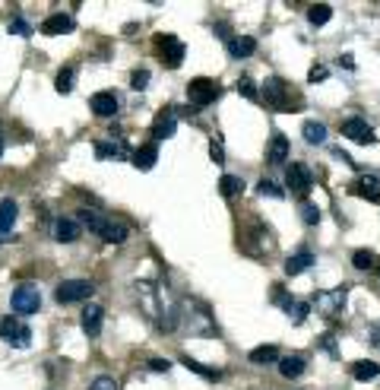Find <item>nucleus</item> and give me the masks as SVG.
<instances>
[{"instance_id": "f257e3e1", "label": "nucleus", "mask_w": 380, "mask_h": 390, "mask_svg": "<svg viewBox=\"0 0 380 390\" xmlns=\"http://www.w3.org/2000/svg\"><path fill=\"white\" fill-rule=\"evenodd\" d=\"M219 83L215 80H209V77H196V80H190L187 83V99H190V105H196V108H206V105H213L215 99H219Z\"/></svg>"}, {"instance_id": "f03ea898", "label": "nucleus", "mask_w": 380, "mask_h": 390, "mask_svg": "<svg viewBox=\"0 0 380 390\" xmlns=\"http://www.w3.org/2000/svg\"><path fill=\"white\" fill-rule=\"evenodd\" d=\"M263 96H266V105L276 111H291V86L279 77H270L263 83Z\"/></svg>"}, {"instance_id": "7ed1b4c3", "label": "nucleus", "mask_w": 380, "mask_h": 390, "mask_svg": "<svg viewBox=\"0 0 380 390\" xmlns=\"http://www.w3.org/2000/svg\"><path fill=\"white\" fill-rule=\"evenodd\" d=\"M92 292H95V286L89 279H63L61 286H57L54 298L61 301V305H73V301L92 298Z\"/></svg>"}, {"instance_id": "20e7f679", "label": "nucleus", "mask_w": 380, "mask_h": 390, "mask_svg": "<svg viewBox=\"0 0 380 390\" xmlns=\"http://www.w3.org/2000/svg\"><path fill=\"white\" fill-rule=\"evenodd\" d=\"M285 184L291 187V194L308 197L310 187H314V175H310V168L304 165V162H291V165L285 168Z\"/></svg>"}, {"instance_id": "39448f33", "label": "nucleus", "mask_w": 380, "mask_h": 390, "mask_svg": "<svg viewBox=\"0 0 380 390\" xmlns=\"http://www.w3.org/2000/svg\"><path fill=\"white\" fill-rule=\"evenodd\" d=\"M0 339H6V343L16 346V349H25V346L32 343V330L19 317H4L0 320Z\"/></svg>"}, {"instance_id": "423d86ee", "label": "nucleus", "mask_w": 380, "mask_h": 390, "mask_svg": "<svg viewBox=\"0 0 380 390\" xmlns=\"http://www.w3.org/2000/svg\"><path fill=\"white\" fill-rule=\"evenodd\" d=\"M156 48H158L162 61L171 67V70H177V67L184 64V42L177 39V35H171V32L158 35V39H156Z\"/></svg>"}, {"instance_id": "0eeeda50", "label": "nucleus", "mask_w": 380, "mask_h": 390, "mask_svg": "<svg viewBox=\"0 0 380 390\" xmlns=\"http://www.w3.org/2000/svg\"><path fill=\"white\" fill-rule=\"evenodd\" d=\"M10 305L16 314H35L42 308V292H38V286H19L13 289Z\"/></svg>"}, {"instance_id": "6e6552de", "label": "nucleus", "mask_w": 380, "mask_h": 390, "mask_svg": "<svg viewBox=\"0 0 380 390\" xmlns=\"http://www.w3.org/2000/svg\"><path fill=\"white\" fill-rule=\"evenodd\" d=\"M346 298H348L346 286L329 289V292H320V295H317V311H320L323 317H336V314L346 308Z\"/></svg>"}, {"instance_id": "1a4fd4ad", "label": "nucleus", "mask_w": 380, "mask_h": 390, "mask_svg": "<svg viewBox=\"0 0 380 390\" xmlns=\"http://www.w3.org/2000/svg\"><path fill=\"white\" fill-rule=\"evenodd\" d=\"M342 137H348V140H355V143H374L377 137H374V127L365 121V118H346L342 121Z\"/></svg>"}, {"instance_id": "9d476101", "label": "nucleus", "mask_w": 380, "mask_h": 390, "mask_svg": "<svg viewBox=\"0 0 380 390\" xmlns=\"http://www.w3.org/2000/svg\"><path fill=\"white\" fill-rule=\"evenodd\" d=\"M348 194L377 203V200H380V178H374V175H361L358 181H352V184H348Z\"/></svg>"}, {"instance_id": "9b49d317", "label": "nucleus", "mask_w": 380, "mask_h": 390, "mask_svg": "<svg viewBox=\"0 0 380 390\" xmlns=\"http://www.w3.org/2000/svg\"><path fill=\"white\" fill-rule=\"evenodd\" d=\"M175 130H177V111L162 108L158 118L152 121V137H156V140H168V137H175Z\"/></svg>"}, {"instance_id": "f8f14e48", "label": "nucleus", "mask_w": 380, "mask_h": 390, "mask_svg": "<svg viewBox=\"0 0 380 390\" xmlns=\"http://www.w3.org/2000/svg\"><path fill=\"white\" fill-rule=\"evenodd\" d=\"M89 108L99 118H114L118 115V96H114V92H95V96L89 99Z\"/></svg>"}, {"instance_id": "ddd939ff", "label": "nucleus", "mask_w": 380, "mask_h": 390, "mask_svg": "<svg viewBox=\"0 0 380 390\" xmlns=\"http://www.w3.org/2000/svg\"><path fill=\"white\" fill-rule=\"evenodd\" d=\"M80 232H82V225L76 222V219H70V216H61L54 222V238L61 244H73L76 238H80Z\"/></svg>"}, {"instance_id": "4468645a", "label": "nucleus", "mask_w": 380, "mask_h": 390, "mask_svg": "<svg viewBox=\"0 0 380 390\" xmlns=\"http://www.w3.org/2000/svg\"><path fill=\"white\" fill-rule=\"evenodd\" d=\"M266 162L270 165H282L289 162V140L282 134H272L270 137V146H266Z\"/></svg>"}, {"instance_id": "2eb2a0df", "label": "nucleus", "mask_w": 380, "mask_h": 390, "mask_svg": "<svg viewBox=\"0 0 380 390\" xmlns=\"http://www.w3.org/2000/svg\"><path fill=\"white\" fill-rule=\"evenodd\" d=\"M63 32H73V20L67 13H54L42 23V35H63Z\"/></svg>"}, {"instance_id": "dca6fc26", "label": "nucleus", "mask_w": 380, "mask_h": 390, "mask_svg": "<svg viewBox=\"0 0 380 390\" xmlns=\"http://www.w3.org/2000/svg\"><path fill=\"white\" fill-rule=\"evenodd\" d=\"M101 317H105V311H101L99 305H86V308H82V330H86L89 336H99V333H101Z\"/></svg>"}, {"instance_id": "f3484780", "label": "nucleus", "mask_w": 380, "mask_h": 390, "mask_svg": "<svg viewBox=\"0 0 380 390\" xmlns=\"http://www.w3.org/2000/svg\"><path fill=\"white\" fill-rule=\"evenodd\" d=\"M156 159H158V146H156V143H146V146H139L137 153H133V165H137L139 172H149V168L156 165Z\"/></svg>"}, {"instance_id": "a211bd4d", "label": "nucleus", "mask_w": 380, "mask_h": 390, "mask_svg": "<svg viewBox=\"0 0 380 390\" xmlns=\"http://www.w3.org/2000/svg\"><path fill=\"white\" fill-rule=\"evenodd\" d=\"M257 51V42L251 39V35H238V39H228V54H232L234 61L247 58V54Z\"/></svg>"}, {"instance_id": "6ab92c4d", "label": "nucleus", "mask_w": 380, "mask_h": 390, "mask_svg": "<svg viewBox=\"0 0 380 390\" xmlns=\"http://www.w3.org/2000/svg\"><path fill=\"white\" fill-rule=\"evenodd\" d=\"M99 238H101V241H108V244H124L127 241V225L124 222H114V219H108Z\"/></svg>"}, {"instance_id": "aec40b11", "label": "nucleus", "mask_w": 380, "mask_h": 390, "mask_svg": "<svg viewBox=\"0 0 380 390\" xmlns=\"http://www.w3.org/2000/svg\"><path fill=\"white\" fill-rule=\"evenodd\" d=\"M304 356H285L279 358V375L282 377H301L304 375Z\"/></svg>"}, {"instance_id": "412c9836", "label": "nucleus", "mask_w": 380, "mask_h": 390, "mask_svg": "<svg viewBox=\"0 0 380 390\" xmlns=\"http://www.w3.org/2000/svg\"><path fill=\"white\" fill-rule=\"evenodd\" d=\"M95 156H99V159H124L127 156V146L120 140H101V143H95Z\"/></svg>"}, {"instance_id": "4be33fe9", "label": "nucleus", "mask_w": 380, "mask_h": 390, "mask_svg": "<svg viewBox=\"0 0 380 390\" xmlns=\"http://www.w3.org/2000/svg\"><path fill=\"white\" fill-rule=\"evenodd\" d=\"M310 263H314V254H310V251H298V254H291L289 260H285V273L298 276V273H304Z\"/></svg>"}, {"instance_id": "5701e85b", "label": "nucleus", "mask_w": 380, "mask_h": 390, "mask_svg": "<svg viewBox=\"0 0 380 390\" xmlns=\"http://www.w3.org/2000/svg\"><path fill=\"white\" fill-rule=\"evenodd\" d=\"M16 216H19L16 200H4V203H0V235H4V232H13Z\"/></svg>"}, {"instance_id": "b1692460", "label": "nucleus", "mask_w": 380, "mask_h": 390, "mask_svg": "<svg viewBox=\"0 0 380 390\" xmlns=\"http://www.w3.org/2000/svg\"><path fill=\"white\" fill-rule=\"evenodd\" d=\"M377 375H380V365L371 362V358H361V362L352 365V377H355V381H374Z\"/></svg>"}, {"instance_id": "393cba45", "label": "nucleus", "mask_w": 380, "mask_h": 390, "mask_svg": "<svg viewBox=\"0 0 380 390\" xmlns=\"http://www.w3.org/2000/svg\"><path fill=\"white\" fill-rule=\"evenodd\" d=\"M76 222L86 225V229L95 232V235H101V229H105L108 216H101V213H95V210H80V219H76Z\"/></svg>"}, {"instance_id": "a878e982", "label": "nucleus", "mask_w": 380, "mask_h": 390, "mask_svg": "<svg viewBox=\"0 0 380 390\" xmlns=\"http://www.w3.org/2000/svg\"><path fill=\"white\" fill-rule=\"evenodd\" d=\"M137 295L143 298V308L152 320H158V305H156V292H152L149 282H137Z\"/></svg>"}, {"instance_id": "bb28decb", "label": "nucleus", "mask_w": 380, "mask_h": 390, "mask_svg": "<svg viewBox=\"0 0 380 390\" xmlns=\"http://www.w3.org/2000/svg\"><path fill=\"white\" fill-rule=\"evenodd\" d=\"M301 134H304V140H308L310 146H317V143H323V140H327V127H323L320 121H304Z\"/></svg>"}, {"instance_id": "cd10ccee", "label": "nucleus", "mask_w": 380, "mask_h": 390, "mask_svg": "<svg viewBox=\"0 0 380 390\" xmlns=\"http://www.w3.org/2000/svg\"><path fill=\"white\" fill-rule=\"evenodd\" d=\"M352 263H355V270H377V267H380L377 254H374V251H367V248L355 251V254H352Z\"/></svg>"}, {"instance_id": "c85d7f7f", "label": "nucleus", "mask_w": 380, "mask_h": 390, "mask_svg": "<svg viewBox=\"0 0 380 390\" xmlns=\"http://www.w3.org/2000/svg\"><path fill=\"white\" fill-rule=\"evenodd\" d=\"M251 362L253 365H272V362H279V349H276V346H257V349H251Z\"/></svg>"}, {"instance_id": "c756f323", "label": "nucleus", "mask_w": 380, "mask_h": 390, "mask_svg": "<svg viewBox=\"0 0 380 390\" xmlns=\"http://www.w3.org/2000/svg\"><path fill=\"white\" fill-rule=\"evenodd\" d=\"M219 191H222V197H238V194L244 191V181H241L238 175H222Z\"/></svg>"}, {"instance_id": "7c9ffc66", "label": "nucleus", "mask_w": 380, "mask_h": 390, "mask_svg": "<svg viewBox=\"0 0 380 390\" xmlns=\"http://www.w3.org/2000/svg\"><path fill=\"white\" fill-rule=\"evenodd\" d=\"M329 16H333V7H329V4H314V7L308 10L310 26H323V23H329Z\"/></svg>"}, {"instance_id": "2f4dec72", "label": "nucleus", "mask_w": 380, "mask_h": 390, "mask_svg": "<svg viewBox=\"0 0 380 390\" xmlns=\"http://www.w3.org/2000/svg\"><path fill=\"white\" fill-rule=\"evenodd\" d=\"M73 80H76V70H73V67H67V70L57 73L54 89L61 92V96H70V92H73Z\"/></svg>"}, {"instance_id": "473e14b6", "label": "nucleus", "mask_w": 380, "mask_h": 390, "mask_svg": "<svg viewBox=\"0 0 380 390\" xmlns=\"http://www.w3.org/2000/svg\"><path fill=\"white\" fill-rule=\"evenodd\" d=\"M184 365H187L190 371H196V375H203L206 381H219V377H222V371H219V368H206V365L194 362V358H184Z\"/></svg>"}, {"instance_id": "72a5a7b5", "label": "nucleus", "mask_w": 380, "mask_h": 390, "mask_svg": "<svg viewBox=\"0 0 380 390\" xmlns=\"http://www.w3.org/2000/svg\"><path fill=\"white\" fill-rule=\"evenodd\" d=\"M238 92L244 99H251V102H260V92H257V83H253L251 77H241L238 80Z\"/></svg>"}, {"instance_id": "f704fd0d", "label": "nucleus", "mask_w": 380, "mask_h": 390, "mask_svg": "<svg viewBox=\"0 0 380 390\" xmlns=\"http://www.w3.org/2000/svg\"><path fill=\"white\" fill-rule=\"evenodd\" d=\"M308 311H310V305H308V301H291V308H289V317H291V324H304V317H308Z\"/></svg>"}, {"instance_id": "c9c22d12", "label": "nucleus", "mask_w": 380, "mask_h": 390, "mask_svg": "<svg viewBox=\"0 0 380 390\" xmlns=\"http://www.w3.org/2000/svg\"><path fill=\"white\" fill-rule=\"evenodd\" d=\"M257 191L263 194V197H276V200H279V197H285V191H282V187H276L270 178H263V181H260V184H257Z\"/></svg>"}, {"instance_id": "e433bc0d", "label": "nucleus", "mask_w": 380, "mask_h": 390, "mask_svg": "<svg viewBox=\"0 0 380 390\" xmlns=\"http://www.w3.org/2000/svg\"><path fill=\"white\" fill-rule=\"evenodd\" d=\"M89 390H118V381H114L111 375H99L92 384H89Z\"/></svg>"}, {"instance_id": "4c0bfd02", "label": "nucleus", "mask_w": 380, "mask_h": 390, "mask_svg": "<svg viewBox=\"0 0 380 390\" xmlns=\"http://www.w3.org/2000/svg\"><path fill=\"white\" fill-rule=\"evenodd\" d=\"M301 219H304L308 225H317V222H320V206L304 203V206H301Z\"/></svg>"}, {"instance_id": "58836bf2", "label": "nucleus", "mask_w": 380, "mask_h": 390, "mask_svg": "<svg viewBox=\"0 0 380 390\" xmlns=\"http://www.w3.org/2000/svg\"><path fill=\"white\" fill-rule=\"evenodd\" d=\"M10 35H23V39H29L32 35V26L25 20H13L10 23Z\"/></svg>"}, {"instance_id": "ea45409f", "label": "nucleus", "mask_w": 380, "mask_h": 390, "mask_svg": "<svg viewBox=\"0 0 380 390\" xmlns=\"http://www.w3.org/2000/svg\"><path fill=\"white\" fill-rule=\"evenodd\" d=\"M130 83H133V89H137V92H143L146 83H149V70H137V73L130 77Z\"/></svg>"}, {"instance_id": "a19ab883", "label": "nucleus", "mask_w": 380, "mask_h": 390, "mask_svg": "<svg viewBox=\"0 0 380 390\" xmlns=\"http://www.w3.org/2000/svg\"><path fill=\"white\" fill-rule=\"evenodd\" d=\"M209 156H213L215 165H222V162H225V149H222V143H219V140L209 143Z\"/></svg>"}, {"instance_id": "79ce46f5", "label": "nucleus", "mask_w": 380, "mask_h": 390, "mask_svg": "<svg viewBox=\"0 0 380 390\" xmlns=\"http://www.w3.org/2000/svg\"><path fill=\"white\" fill-rule=\"evenodd\" d=\"M327 77H329L327 67H310V73H308L310 83H320V80H327Z\"/></svg>"}, {"instance_id": "37998d69", "label": "nucleus", "mask_w": 380, "mask_h": 390, "mask_svg": "<svg viewBox=\"0 0 380 390\" xmlns=\"http://www.w3.org/2000/svg\"><path fill=\"white\" fill-rule=\"evenodd\" d=\"M149 368H152V371H168V368H171V362H168V358H152Z\"/></svg>"}, {"instance_id": "c03bdc74", "label": "nucleus", "mask_w": 380, "mask_h": 390, "mask_svg": "<svg viewBox=\"0 0 380 390\" xmlns=\"http://www.w3.org/2000/svg\"><path fill=\"white\" fill-rule=\"evenodd\" d=\"M320 343H323V349H327V352H333V356H336V346H333V333H323V336H320Z\"/></svg>"}, {"instance_id": "a18cd8bd", "label": "nucleus", "mask_w": 380, "mask_h": 390, "mask_svg": "<svg viewBox=\"0 0 380 390\" xmlns=\"http://www.w3.org/2000/svg\"><path fill=\"white\" fill-rule=\"evenodd\" d=\"M371 343L380 349V324H371Z\"/></svg>"}, {"instance_id": "49530a36", "label": "nucleus", "mask_w": 380, "mask_h": 390, "mask_svg": "<svg viewBox=\"0 0 380 390\" xmlns=\"http://www.w3.org/2000/svg\"><path fill=\"white\" fill-rule=\"evenodd\" d=\"M342 67H348V70H352V67H355V58H352V54H342Z\"/></svg>"}, {"instance_id": "de8ad7c7", "label": "nucleus", "mask_w": 380, "mask_h": 390, "mask_svg": "<svg viewBox=\"0 0 380 390\" xmlns=\"http://www.w3.org/2000/svg\"><path fill=\"white\" fill-rule=\"evenodd\" d=\"M0 156H4V140H0Z\"/></svg>"}, {"instance_id": "09e8293b", "label": "nucleus", "mask_w": 380, "mask_h": 390, "mask_svg": "<svg viewBox=\"0 0 380 390\" xmlns=\"http://www.w3.org/2000/svg\"><path fill=\"white\" fill-rule=\"evenodd\" d=\"M377 273H380V267H377Z\"/></svg>"}]
</instances>
